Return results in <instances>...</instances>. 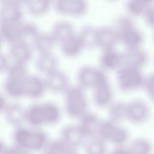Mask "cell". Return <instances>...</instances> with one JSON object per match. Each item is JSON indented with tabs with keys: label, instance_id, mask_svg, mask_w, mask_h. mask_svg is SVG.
I'll use <instances>...</instances> for the list:
<instances>
[{
	"label": "cell",
	"instance_id": "1",
	"mask_svg": "<svg viewBox=\"0 0 154 154\" xmlns=\"http://www.w3.org/2000/svg\"><path fill=\"white\" fill-rule=\"evenodd\" d=\"M13 140L14 145L31 153L45 150L49 142L45 131L38 128H29L22 126L15 128Z\"/></svg>",
	"mask_w": 154,
	"mask_h": 154
},
{
	"label": "cell",
	"instance_id": "2",
	"mask_svg": "<svg viewBox=\"0 0 154 154\" xmlns=\"http://www.w3.org/2000/svg\"><path fill=\"white\" fill-rule=\"evenodd\" d=\"M113 28L117 34L119 42L125 49L141 47L144 41V35L131 17L119 16L115 19Z\"/></svg>",
	"mask_w": 154,
	"mask_h": 154
},
{
	"label": "cell",
	"instance_id": "3",
	"mask_svg": "<svg viewBox=\"0 0 154 154\" xmlns=\"http://www.w3.org/2000/svg\"><path fill=\"white\" fill-rule=\"evenodd\" d=\"M145 77L141 69L125 64L116 71L117 86L123 92L133 91L143 87Z\"/></svg>",
	"mask_w": 154,
	"mask_h": 154
},
{
	"label": "cell",
	"instance_id": "4",
	"mask_svg": "<svg viewBox=\"0 0 154 154\" xmlns=\"http://www.w3.org/2000/svg\"><path fill=\"white\" fill-rule=\"evenodd\" d=\"M64 108L72 118L79 119L88 108V102L84 90L78 85L70 86L64 93Z\"/></svg>",
	"mask_w": 154,
	"mask_h": 154
},
{
	"label": "cell",
	"instance_id": "5",
	"mask_svg": "<svg viewBox=\"0 0 154 154\" xmlns=\"http://www.w3.org/2000/svg\"><path fill=\"white\" fill-rule=\"evenodd\" d=\"M93 100L98 107H108L112 102L113 91L106 73L99 69L96 81L93 87Z\"/></svg>",
	"mask_w": 154,
	"mask_h": 154
},
{
	"label": "cell",
	"instance_id": "6",
	"mask_svg": "<svg viewBox=\"0 0 154 154\" xmlns=\"http://www.w3.org/2000/svg\"><path fill=\"white\" fill-rule=\"evenodd\" d=\"M150 109L147 103L140 99H134L127 103L126 119L135 124L146 122L150 117Z\"/></svg>",
	"mask_w": 154,
	"mask_h": 154
},
{
	"label": "cell",
	"instance_id": "7",
	"mask_svg": "<svg viewBox=\"0 0 154 154\" xmlns=\"http://www.w3.org/2000/svg\"><path fill=\"white\" fill-rule=\"evenodd\" d=\"M54 7L59 14L79 17L85 14L88 5L82 0H58L54 2Z\"/></svg>",
	"mask_w": 154,
	"mask_h": 154
},
{
	"label": "cell",
	"instance_id": "8",
	"mask_svg": "<svg viewBox=\"0 0 154 154\" xmlns=\"http://www.w3.org/2000/svg\"><path fill=\"white\" fill-rule=\"evenodd\" d=\"M60 138L69 147L76 149L81 146L86 139L79 125L73 124L67 125L61 129Z\"/></svg>",
	"mask_w": 154,
	"mask_h": 154
},
{
	"label": "cell",
	"instance_id": "9",
	"mask_svg": "<svg viewBox=\"0 0 154 154\" xmlns=\"http://www.w3.org/2000/svg\"><path fill=\"white\" fill-rule=\"evenodd\" d=\"M23 2L14 0L1 1V21H22Z\"/></svg>",
	"mask_w": 154,
	"mask_h": 154
},
{
	"label": "cell",
	"instance_id": "10",
	"mask_svg": "<svg viewBox=\"0 0 154 154\" xmlns=\"http://www.w3.org/2000/svg\"><path fill=\"white\" fill-rule=\"evenodd\" d=\"M23 21H1V36L10 45L23 39Z\"/></svg>",
	"mask_w": 154,
	"mask_h": 154
},
{
	"label": "cell",
	"instance_id": "11",
	"mask_svg": "<svg viewBox=\"0 0 154 154\" xmlns=\"http://www.w3.org/2000/svg\"><path fill=\"white\" fill-rule=\"evenodd\" d=\"M45 81L47 89L54 93H65L70 87L68 76L59 69L46 75Z\"/></svg>",
	"mask_w": 154,
	"mask_h": 154
},
{
	"label": "cell",
	"instance_id": "12",
	"mask_svg": "<svg viewBox=\"0 0 154 154\" xmlns=\"http://www.w3.org/2000/svg\"><path fill=\"white\" fill-rule=\"evenodd\" d=\"M32 55V48L31 43L23 40L10 45L9 56L14 63L26 64Z\"/></svg>",
	"mask_w": 154,
	"mask_h": 154
},
{
	"label": "cell",
	"instance_id": "13",
	"mask_svg": "<svg viewBox=\"0 0 154 154\" xmlns=\"http://www.w3.org/2000/svg\"><path fill=\"white\" fill-rule=\"evenodd\" d=\"M119 42L118 35L113 26H102L96 29V46L103 50L115 48Z\"/></svg>",
	"mask_w": 154,
	"mask_h": 154
},
{
	"label": "cell",
	"instance_id": "14",
	"mask_svg": "<svg viewBox=\"0 0 154 154\" xmlns=\"http://www.w3.org/2000/svg\"><path fill=\"white\" fill-rule=\"evenodd\" d=\"M79 126L86 138H93L97 137L101 120L94 112L87 111L79 119Z\"/></svg>",
	"mask_w": 154,
	"mask_h": 154
},
{
	"label": "cell",
	"instance_id": "15",
	"mask_svg": "<svg viewBox=\"0 0 154 154\" xmlns=\"http://www.w3.org/2000/svg\"><path fill=\"white\" fill-rule=\"evenodd\" d=\"M122 54L123 64L141 69L148 62V54L141 47L125 49Z\"/></svg>",
	"mask_w": 154,
	"mask_h": 154
},
{
	"label": "cell",
	"instance_id": "16",
	"mask_svg": "<svg viewBox=\"0 0 154 154\" xmlns=\"http://www.w3.org/2000/svg\"><path fill=\"white\" fill-rule=\"evenodd\" d=\"M99 64L105 70H117L123 65L122 53L115 48L103 50L99 57Z\"/></svg>",
	"mask_w": 154,
	"mask_h": 154
},
{
	"label": "cell",
	"instance_id": "17",
	"mask_svg": "<svg viewBox=\"0 0 154 154\" xmlns=\"http://www.w3.org/2000/svg\"><path fill=\"white\" fill-rule=\"evenodd\" d=\"M47 90L45 79L35 75H28L26 79L25 96L32 98L38 99L42 97Z\"/></svg>",
	"mask_w": 154,
	"mask_h": 154
},
{
	"label": "cell",
	"instance_id": "18",
	"mask_svg": "<svg viewBox=\"0 0 154 154\" xmlns=\"http://www.w3.org/2000/svg\"><path fill=\"white\" fill-rule=\"evenodd\" d=\"M99 69L91 66L81 67L76 74L78 86L84 89L93 88L96 81Z\"/></svg>",
	"mask_w": 154,
	"mask_h": 154
},
{
	"label": "cell",
	"instance_id": "19",
	"mask_svg": "<svg viewBox=\"0 0 154 154\" xmlns=\"http://www.w3.org/2000/svg\"><path fill=\"white\" fill-rule=\"evenodd\" d=\"M4 114L7 122L15 128L22 126L25 122V108L20 103H10Z\"/></svg>",
	"mask_w": 154,
	"mask_h": 154
},
{
	"label": "cell",
	"instance_id": "20",
	"mask_svg": "<svg viewBox=\"0 0 154 154\" xmlns=\"http://www.w3.org/2000/svg\"><path fill=\"white\" fill-rule=\"evenodd\" d=\"M51 34L57 43H61L75 34L73 25L67 20H59L52 26Z\"/></svg>",
	"mask_w": 154,
	"mask_h": 154
},
{
	"label": "cell",
	"instance_id": "21",
	"mask_svg": "<svg viewBox=\"0 0 154 154\" xmlns=\"http://www.w3.org/2000/svg\"><path fill=\"white\" fill-rule=\"evenodd\" d=\"M26 78L23 79L7 76L4 85L5 93L8 96L13 98H19L25 96Z\"/></svg>",
	"mask_w": 154,
	"mask_h": 154
},
{
	"label": "cell",
	"instance_id": "22",
	"mask_svg": "<svg viewBox=\"0 0 154 154\" xmlns=\"http://www.w3.org/2000/svg\"><path fill=\"white\" fill-rule=\"evenodd\" d=\"M25 122L34 128L45 125L42 103H32L25 108Z\"/></svg>",
	"mask_w": 154,
	"mask_h": 154
},
{
	"label": "cell",
	"instance_id": "23",
	"mask_svg": "<svg viewBox=\"0 0 154 154\" xmlns=\"http://www.w3.org/2000/svg\"><path fill=\"white\" fill-rule=\"evenodd\" d=\"M58 60L52 53L40 54L35 61L37 69L45 75L58 69Z\"/></svg>",
	"mask_w": 154,
	"mask_h": 154
},
{
	"label": "cell",
	"instance_id": "24",
	"mask_svg": "<svg viewBox=\"0 0 154 154\" xmlns=\"http://www.w3.org/2000/svg\"><path fill=\"white\" fill-rule=\"evenodd\" d=\"M57 43L50 33L40 32L32 42V47L40 54L52 53V50Z\"/></svg>",
	"mask_w": 154,
	"mask_h": 154
},
{
	"label": "cell",
	"instance_id": "25",
	"mask_svg": "<svg viewBox=\"0 0 154 154\" xmlns=\"http://www.w3.org/2000/svg\"><path fill=\"white\" fill-rule=\"evenodd\" d=\"M62 53L67 57L78 56L84 48L82 43L78 34H75L60 43Z\"/></svg>",
	"mask_w": 154,
	"mask_h": 154
},
{
	"label": "cell",
	"instance_id": "26",
	"mask_svg": "<svg viewBox=\"0 0 154 154\" xmlns=\"http://www.w3.org/2000/svg\"><path fill=\"white\" fill-rule=\"evenodd\" d=\"M127 103L122 101L112 102L108 107V120L119 123L126 119Z\"/></svg>",
	"mask_w": 154,
	"mask_h": 154
},
{
	"label": "cell",
	"instance_id": "27",
	"mask_svg": "<svg viewBox=\"0 0 154 154\" xmlns=\"http://www.w3.org/2000/svg\"><path fill=\"white\" fill-rule=\"evenodd\" d=\"M42 103L45 125H53L61 119V111L58 106L52 102H46Z\"/></svg>",
	"mask_w": 154,
	"mask_h": 154
},
{
	"label": "cell",
	"instance_id": "28",
	"mask_svg": "<svg viewBox=\"0 0 154 154\" xmlns=\"http://www.w3.org/2000/svg\"><path fill=\"white\" fill-rule=\"evenodd\" d=\"M96 29L91 25L83 26L78 34L84 48H94L96 46Z\"/></svg>",
	"mask_w": 154,
	"mask_h": 154
},
{
	"label": "cell",
	"instance_id": "29",
	"mask_svg": "<svg viewBox=\"0 0 154 154\" xmlns=\"http://www.w3.org/2000/svg\"><path fill=\"white\" fill-rule=\"evenodd\" d=\"M23 2L28 13L34 16L45 14L51 6V2L48 0H32Z\"/></svg>",
	"mask_w": 154,
	"mask_h": 154
},
{
	"label": "cell",
	"instance_id": "30",
	"mask_svg": "<svg viewBox=\"0 0 154 154\" xmlns=\"http://www.w3.org/2000/svg\"><path fill=\"white\" fill-rule=\"evenodd\" d=\"M151 1L131 0L126 2L125 10L129 17L143 16Z\"/></svg>",
	"mask_w": 154,
	"mask_h": 154
},
{
	"label": "cell",
	"instance_id": "31",
	"mask_svg": "<svg viewBox=\"0 0 154 154\" xmlns=\"http://www.w3.org/2000/svg\"><path fill=\"white\" fill-rule=\"evenodd\" d=\"M117 125V123H114L108 119L101 120L97 137L105 142H110L116 132Z\"/></svg>",
	"mask_w": 154,
	"mask_h": 154
},
{
	"label": "cell",
	"instance_id": "32",
	"mask_svg": "<svg viewBox=\"0 0 154 154\" xmlns=\"http://www.w3.org/2000/svg\"><path fill=\"white\" fill-rule=\"evenodd\" d=\"M106 151L105 141L97 137L90 139L85 147V154H106Z\"/></svg>",
	"mask_w": 154,
	"mask_h": 154
},
{
	"label": "cell",
	"instance_id": "33",
	"mask_svg": "<svg viewBox=\"0 0 154 154\" xmlns=\"http://www.w3.org/2000/svg\"><path fill=\"white\" fill-rule=\"evenodd\" d=\"M40 33L38 28L33 22H26L23 23V39L27 42L32 43L37 36Z\"/></svg>",
	"mask_w": 154,
	"mask_h": 154
},
{
	"label": "cell",
	"instance_id": "34",
	"mask_svg": "<svg viewBox=\"0 0 154 154\" xmlns=\"http://www.w3.org/2000/svg\"><path fill=\"white\" fill-rule=\"evenodd\" d=\"M131 154H147L149 152V143L142 138L134 140L128 148Z\"/></svg>",
	"mask_w": 154,
	"mask_h": 154
},
{
	"label": "cell",
	"instance_id": "35",
	"mask_svg": "<svg viewBox=\"0 0 154 154\" xmlns=\"http://www.w3.org/2000/svg\"><path fill=\"white\" fill-rule=\"evenodd\" d=\"M69 148L68 146L59 138L50 141L45 150L51 154H66Z\"/></svg>",
	"mask_w": 154,
	"mask_h": 154
},
{
	"label": "cell",
	"instance_id": "36",
	"mask_svg": "<svg viewBox=\"0 0 154 154\" xmlns=\"http://www.w3.org/2000/svg\"><path fill=\"white\" fill-rule=\"evenodd\" d=\"M128 135V131L124 127L118 125L116 132L110 143L115 144L116 146H121L127 141Z\"/></svg>",
	"mask_w": 154,
	"mask_h": 154
},
{
	"label": "cell",
	"instance_id": "37",
	"mask_svg": "<svg viewBox=\"0 0 154 154\" xmlns=\"http://www.w3.org/2000/svg\"><path fill=\"white\" fill-rule=\"evenodd\" d=\"M143 88L149 99L154 103V73L145 77Z\"/></svg>",
	"mask_w": 154,
	"mask_h": 154
},
{
	"label": "cell",
	"instance_id": "38",
	"mask_svg": "<svg viewBox=\"0 0 154 154\" xmlns=\"http://www.w3.org/2000/svg\"><path fill=\"white\" fill-rule=\"evenodd\" d=\"M0 154H31V153L14 144L9 146L1 141Z\"/></svg>",
	"mask_w": 154,
	"mask_h": 154
},
{
	"label": "cell",
	"instance_id": "39",
	"mask_svg": "<svg viewBox=\"0 0 154 154\" xmlns=\"http://www.w3.org/2000/svg\"><path fill=\"white\" fill-rule=\"evenodd\" d=\"M143 17L147 25L154 28V1L150 2Z\"/></svg>",
	"mask_w": 154,
	"mask_h": 154
},
{
	"label": "cell",
	"instance_id": "40",
	"mask_svg": "<svg viewBox=\"0 0 154 154\" xmlns=\"http://www.w3.org/2000/svg\"><path fill=\"white\" fill-rule=\"evenodd\" d=\"M9 55L1 54L0 58V70L1 72H7L12 63H10Z\"/></svg>",
	"mask_w": 154,
	"mask_h": 154
},
{
	"label": "cell",
	"instance_id": "41",
	"mask_svg": "<svg viewBox=\"0 0 154 154\" xmlns=\"http://www.w3.org/2000/svg\"><path fill=\"white\" fill-rule=\"evenodd\" d=\"M110 154H131L128 148L121 146H116L110 153Z\"/></svg>",
	"mask_w": 154,
	"mask_h": 154
},
{
	"label": "cell",
	"instance_id": "42",
	"mask_svg": "<svg viewBox=\"0 0 154 154\" xmlns=\"http://www.w3.org/2000/svg\"><path fill=\"white\" fill-rule=\"evenodd\" d=\"M10 103H8V102L7 101V99L5 98V97L1 94V112H4L7 109V108H8V106H9Z\"/></svg>",
	"mask_w": 154,
	"mask_h": 154
},
{
	"label": "cell",
	"instance_id": "43",
	"mask_svg": "<svg viewBox=\"0 0 154 154\" xmlns=\"http://www.w3.org/2000/svg\"><path fill=\"white\" fill-rule=\"evenodd\" d=\"M66 154H79V152L77 151V149H73V148H69L68 150L67 151Z\"/></svg>",
	"mask_w": 154,
	"mask_h": 154
},
{
	"label": "cell",
	"instance_id": "44",
	"mask_svg": "<svg viewBox=\"0 0 154 154\" xmlns=\"http://www.w3.org/2000/svg\"><path fill=\"white\" fill-rule=\"evenodd\" d=\"M42 154H51V153H49V152H48L47 151H45V152H44Z\"/></svg>",
	"mask_w": 154,
	"mask_h": 154
},
{
	"label": "cell",
	"instance_id": "45",
	"mask_svg": "<svg viewBox=\"0 0 154 154\" xmlns=\"http://www.w3.org/2000/svg\"><path fill=\"white\" fill-rule=\"evenodd\" d=\"M153 43H154V28H153Z\"/></svg>",
	"mask_w": 154,
	"mask_h": 154
}]
</instances>
